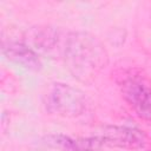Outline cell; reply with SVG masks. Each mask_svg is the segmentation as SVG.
Instances as JSON below:
<instances>
[{
    "instance_id": "6da1fadb",
    "label": "cell",
    "mask_w": 151,
    "mask_h": 151,
    "mask_svg": "<svg viewBox=\"0 0 151 151\" xmlns=\"http://www.w3.org/2000/svg\"><path fill=\"white\" fill-rule=\"evenodd\" d=\"M61 55L72 74L81 81L93 80L107 64L106 50L86 32L66 33Z\"/></svg>"
},
{
    "instance_id": "7a4b0ae2",
    "label": "cell",
    "mask_w": 151,
    "mask_h": 151,
    "mask_svg": "<svg viewBox=\"0 0 151 151\" xmlns=\"http://www.w3.org/2000/svg\"><path fill=\"white\" fill-rule=\"evenodd\" d=\"M44 104L47 112L65 118L80 117L88 109L86 94L81 90L64 83H54L47 88Z\"/></svg>"
},
{
    "instance_id": "3957f363",
    "label": "cell",
    "mask_w": 151,
    "mask_h": 151,
    "mask_svg": "<svg viewBox=\"0 0 151 151\" xmlns=\"http://www.w3.org/2000/svg\"><path fill=\"white\" fill-rule=\"evenodd\" d=\"M122 93L140 118L151 120V85L145 77L139 74L126 77L122 83Z\"/></svg>"
},
{
    "instance_id": "277c9868",
    "label": "cell",
    "mask_w": 151,
    "mask_h": 151,
    "mask_svg": "<svg viewBox=\"0 0 151 151\" xmlns=\"http://www.w3.org/2000/svg\"><path fill=\"white\" fill-rule=\"evenodd\" d=\"M103 146H113L127 150L144 147L146 139L143 131L130 126H107L96 136Z\"/></svg>"
},
{
    "instance_id": "5b68a950",
    "label": "cell",
    "mask_w": 151,
    "mask_h": 151,
    "mask_svg": "<svg viewBox=\"0 0 151 151\" xmlns=\"http://www.w3.org/2000/svg\"><path fill=\"white\" fill-rule=\"evenodd\" d=\"M44 143L60 151H99L103 146L96 136L80 138L61 133L46 136L44 138Z\"/></svg>"
},
{
    "instance_id": "8992f818",
    "label": "cell",
    "mask_w": 151,
    "mask_h": 151,
    "mask_svg": "<svg viewBox=\"0 0 151 151\" xmlns=\"http://www.w3.org/2000/svg\"><path fill=\"white\" fill-rule=\"evenodd\" d=\"M2 53L9 61L27 70H39L41 67L38 53L21 41H4Z\"/></svg>"
}]
</instances>
